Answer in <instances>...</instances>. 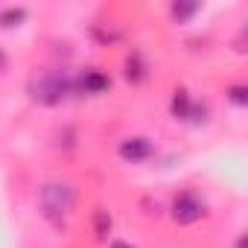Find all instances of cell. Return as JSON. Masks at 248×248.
Returning <instances> with one entry per match:
<instances>
[{"label":"cell","mask_w":248,"mask_h":248,"mask_svg":"<svg viewBox=\"0 0 248 248\" xmlns=\"http://www.w3.org/2000/svg\"><path fill=\"white\" fill-rule=\"evenodd\" d=\"M190 108H193V99H190L187 88H175V93H172V102H170V114H172L175 120H184V123H187V117H190Z\"/></svg>","instance_id":"7"},{"label":"cell","mask_w":248,"mask_h":248,"mask_svg":"<svg viewBox=\"0 0 248 248\" xmlns=\"http://www.w3.org/2000/svg\"><path fill=\"white\" fill-rule=\"evenodd\" d=\"M207 114H210V108H207V102H193V108H190V117H187V123H207Z\"/></svg>","instance_id":"12"},{"label":"cell","mask_w":248,"mask_h":248,"mask_svg":"<svg viewBox=\"0 0 248 248\" xmlns=\"http://www.w3.org/2000/svg\"><path fill=\"white\" fill-rule=\"evenodd\" d=\"M199 9H202V3H196V0H175V3L170 6V15H172L175 24H187Z\"/></svg>","instance_id":"8"},{"label":"cell","mask_w":248,"mask_h":248,"mask_svg":"<svg viewBox=\"0 0 248 248\" xmlns=\"http://www.w3.org/2000/svg\"><path fill=\"white\" fill-rule=\"evenodd\" d=\"M117 155L126 161V164H140V161H146V158H152V155H155V146H152V140H149V138L135 135V138H126V140L120 143Z\"/></svg>","instance_id":"4"},{"label":"cell","mask_w":248,"mask_h":248,"mask_svg":"<svg viewBox=\"0 0 248 248\" xmlns=\"http://www.w3.org/2000/svg\"><path fill=\"white\" fill-rule=\"evenodd\" d=\"M123 76H126L132 85H140V82L149 76V67H146V62H143V56H140V53L126 56V62H123Z\"/></svg>","instance_id":"6"},{"label":"cell","mask_w":248,"mask_h":248,"mask_svg":"<svg viewBox=\"0 0 248 248\" xmlns=\"http://www.w3.org/2000/svg\"><path fill=\"white\" fill-rule=\"evenodd\" d=\"M228 99H231L233 105L245 108V105H248V88H245V85H231V88H228Z\"/></svg>","instance_id":"11"},{"label":"cell","mask_w":248,"mask_h":248,"mask_svg":"<svg viewBox=\"0 0 248 248\" xmlns=\"http://www.w3.org/2000/svg\"><path fill=\"white\" fill-rule=\"evenodd\" d=\"M0 70H6V56L0 53Z\"/></svg>","instance_id":"15"},{"label":"cell","mask_w":248,"mask_h":248,"mask_svg":"<svg viewBox=\"0 0 248 248\" xmlns=\"http://www.w3.org/2000/svg\"><path fill=\"white\" fill-rule=\"evenodd\" d=\"M245 245H248V236H245V233H239V236H236V245H233V248H245Z\"/></svg>","instance_id":"13"},{"label":"cell","mask_w":248,"mask_h":248,"mask_svg":"<svg viewBox=\"0 0 248 248\" xmlns=\"http://www.w3.org/2000/svg\"><path fill=\"white\" fill-rule=\"evenodd\" d=\"M76 91V79L67 70H47L30 82V93L41 105H59Z\"/></svg>","instance_id":"1"},{"label":"cell","mask_w":248,"mask_h":248,"mask_svg":"<svg viewBox=\"0 0 248 248\" xmlns=\"http://www.w3.org/2000/svg\"><path fill=\"white\" fill-rule=\"evenodd\" d=\"M170 216H172L175 225L187 228V225H196V222H202L207 216V204L196 190H181L170 204Z\"/></svg>","instance_id":"3"},{"label":"cell","mask_w":248,"mask_h":248,"mask_svg":"<svg viewBox=\"0 0 248 248\" xmlns=\"http://www.w3.org/2000/svg\"><path fill=\"white\" fill-rule=\"evenodd\" d=\"M108 248H135V245H129V242H123V239H117V242H111Z\"/></svg>","instance_id":"14"},{"label":"cell","mask_w":248,"mask_h":248,"mask_svg":"<svg viewBox=\"0 0 248 248\" xmlns=\"http://www.w3.org/2000/svg\"><path fill=\"white\" fill-rule=\"evenodd\" d=\"M108 88H111V79L102 70H85L76 79V91H82V93H105Z\"/></svg>","instance_id":"5"},{"label":"cell","mask_w":248,"mask_h":248,"mask_svg":"<svg viewBox=\"0 0 248 248\" xmlns=\"http://www.w3.org/2000/svg\"><path fill=\"white\" fill-rule=\"evenodd\" d=\"M76 207V187L70 181H47L41 187V210L50 222L62 225Z\"/></svg>","instance_id":"2"},{"label":"cell","mask_w":248,"mask_h":248,"mask_svg":"<svg viewBox=\"0 0 248 248\" xmlns=\"http://www.w3.org/2000/svg\"><path fill=\"white\" fill-rule=\"evenodd\" d=\"M27 9L24 6H6L3 12H0V30H15V27H21L24 21H27Z\"/></svg>","instance_id":"10"},{"label":"cell","mask_w":248,"mask_h":248,"mask_svg":"<svg viewBox=\"0 0 248 248\" xmlns=\"http://www.w3.org/2000/svg\"><path fill=\"white\" fill-rule=\"evenodd\" d=\"M111 228H114L111 213H108L105 207H96V210H93V233H96V239H99V242H105V239H108V233H111Z\"/></svg>","instance_id":"9"}]
</instances>
